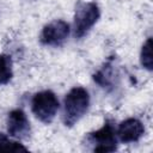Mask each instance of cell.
<instances>
[{
	"label": "cell",
	"instance_id": "9c48e42d",
	"mask_svg": "<svg viewBox=\"0 0 153 153\" xmlns=\"http://www.w3.org/2000/svg\"><path fill=\"white\" fill-rule=\"evenodd\" d=\"M27 149L19 142L8 139L0 133V152H26Z\"/></svg>",
	"mask_w": 153,
	"mask_h": 153
},
{
	"label": "cell",
	"instance_id": "6da1fadb",
	"mask_svg": "<svg viewBox=\"0 0 153 153\" xmlns=\"http://www.w3.org/2000/svg\"><path fill=\"white\" fill-rule=\"evenodd\" d=\"M88 92L80 86L73 87L66 96L63 102V122L67 127L74 126L88 110Z\"/></svg>",
	"mask_w": 153,
	"mask_h": 153
},
{
	"label": "cell",
	"instance_id": "8992f818",
	"mask_svg": "<svg viewBox=\"0 0 153 153\" xmlns=\"http://www.w3.org/2000/svg\"><path fill=\"white\" fill-rule=\"evenodd\" d=\"M7 131L17 139H24L30 134V122L23 110L16 109L8 114Z\"/></svg>",
	"mask_w": 153,
	"mask_h": 153
},
{
	"label": "cell",
	"instance_id": "52a82bcc",
	"mask_svg": "<svg viewBox=\"0 0 153 153\" xmlns=\"http://www.w3.org/2000/svg\"><path fill=\"white\" fill-rule=\"evenodd\" d=\"M143 133V124L136 118H128L123 121L117 129V135L122 142H136Z\"/></svg>",
	"mask_w": 153,
	"mask_h": 153
},
{
	"label": "cell",
	"instance_id": "3957f363",
	"mask_svg": "<svg viewBox=\"0 0 153 153\" xmlns=\"http://www.w3.org/2000/svg\"><path fill=\"white\" fill-rule=\"evenodd\" d=\"M99 8L94 2L81 4L75 12L74 17V36L76 38L84 37L90 29L99 19Z\"/></svg>",
	"mask_w": 153,
	"mask_h": 153
},
{
	"label": "cell",
	"instance_id": "277c9868",
	"mask_svg": "<svg viewBox=\"0 0 153 153\" xmlns=\"http://www.w3.org/2000/svg\"><path fill=\"white\" fill-rule=\"evenodd\" d=\"M88 141L93 143L94 152H114L117 148V139L110 123H105L100 129L90 133Z\"/></svg>",
	"mask_w": 153,
	"mask_h": 153
},
{
	"label": "cell",
	"instance_id": "30bf717a",
	"mask_svg": "<svg viewBox=\"0 0 153 153\" xmlns=\"http://www.w3.org/2000/svg\"><path fill=\"white\" fill-rule=\"evenodd\" d=\"M112 69H111V66L106 65L104 66L97 74H94V80L102 86V87H108L112 84V80H114V76H112Z\"/></svg>",
	"mask_w": 153,
	"mask_h": 153
},
{
	"label": "cell",
	"instance_id": "7a4b0ae2",
	"mask_svg": "<svg viewBox=\"0 0 153 153\" xmlns=\"http://www.w3.org/2000/svg\"><path fill=\"white\" fill-rule=\"evenodd\" d=\"M31 105L32 112L43 123H50L59 110V100L55 93L49 90L36 93Z\"/></svg>",
	"mask_w": 153,
	"mask_h": 153
},
{
	"label": "cell",
	"instance_id": "8fae6325",
	"mask_svg": "<svg viewBox=\"0 0 153 153\" xmlns=\"http://www.w3.org/2000/svg\"><path fill=\"white\" fill-rule=\"evenodd\" d=\"M141 65L148 71L152 69V39L148 38L142 45L141 50Z\"/></svg>",
	"mask_w": 153,
	"mask_h": 153
},
{
	"label": "cell",
	"instance_id": "ba28073f",
	"mask_svg": "<svg viewBox=\"0 0 153 153\" xmlns=\"http://www.w3.org/2000/svg\"><path fill=\"white\" fill-rule=\"evenodd\" d=\"M12 60L6 54L0 55V85L7 84L12 78Z\"/></svg>",
	"mask_w": 153,
	"mask_h": 153
},
{
	"label": "cell",
	"instance_id": "5b68a950",
	"mask_svg": "<svg viewBox=\"0 0 153 153\" xmlns=\"http://www.w3.org/2000/svg\"><path fill=\"white\" fill-rule=\"evenodd\" d=\"M69 35V25L63 20H54L47 24L41 32V42L44 45H61Z\"/></svg>",
	"mask_w": 153,
	"mask_h": 153
}]
</instances>
